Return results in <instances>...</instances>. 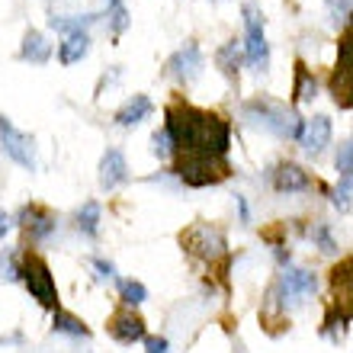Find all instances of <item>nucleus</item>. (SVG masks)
I'll list each match as a JSON object with an SVG mask.
<instances>
[{
    "label": "nucleus",
    "instance_id": "f257e3e1",
    "mask_svg": "<svg viewBox=\"0 0 353 353\" xmlns=\"http://www.w3.org/2000/svg\"><path fill=\"white\" fill-rule=\"evenodd\" d=\"M164 132L174 141V154L203 151V154L225 158L232 148V125L219 112L196 110L190 103H170L164 110Z\"/></svg>",
    "mask_w": 353,
    "mask_h": 353
},
{
    "label": "nucleus",
    "instance_id": "f03ea898",
    "mask_svg": "<svg viewBox=\"0 0 353 353\" xmlns=\"http://www.w3.org/2000/svg\"><path fill=\"white\" fill-rule=\"evenodd\" d=\"M244 119L251 122L254 129H263V132H273L276 139H292L299 141L302 132H305V119L299 112L286 110L283 103H273L267 97H257V100H248L244 103Z\"/></svg>",
    "mask_w": 353,
    "mask_h": 353
},
{
    "label": "nucleus",
    "instance_id": "7ed1b4c3",
    "mask_svg": "<svg viewBox=\"0 0 353 353\" xmlns=\"http://www.w3.org/2000/svg\"><path fill=\"white\" fill-rule=\"evenodd\" d=\"M176 176L183 180L186 186H215L222 183L225 176L232 174L228 161L225 158H215V154H203V151H183L176 154Z\"/></svg>",
    "mask_w": 353,
    "mask_h": 353
},
{
    "label": "nucleus",
    "instance_id": "20e7f679",
    "mask_svg": "<svg viewBox=\"0 0 353 353\" xmlns=\"http://www.w3.org/2000/svg\"><path fill=\"white\" fill-rule=\"evenodd\" d=\"M19 279L26 283L29 296L36 299L42 308H58V286H55V276H52V270H48L46 257L36 251L23 254V261H19Z\"/></svg>",
    "mask_w": 353,
    "mask_h": 353
},
{
    "label": "nucleus",
    "instance_id": "39448f33",
    "mask_svg": "<svg viewBox=\"0 0 353 353\" xmlns=\"http://www.w3.org/2000/svg\"><path fill=\"white\" fill-rule=\"evenodd\" d=\"M331 97L341 110H353V26L337 39V65L331 74Z\"/></svg>",
    "mask_w": 353,
    "mask_h": 353
},
{
    "label": "nucleus",
    "instance_id": "423d86ee",
    "mask_svg": "<svg viewBox=\"0 0 353 353\" xmlns=\"http://www.w3.org/2000/svg\"><path fill=\"white\" fill-rule=\"evenodd\" d=\"M244 58L254 71H267L270 68V46H267V36H263V13L257 3H244Z\"/></svg>",
    "mask_w": 353,
    "mask_h": 353
},
{
    "label": "nucleus",
    "instance_id": "0eeeda50",
    "mask_svg": "<svg viewBox=\"0 0 353 353\" xmlns=\"http://www.w3.org/2000/svg\"><path fill=\"white\" fill-rule=\"evenodd\" d=\"M180 244H183L193 257H203V261H209V263L225 257V234L205 222L190 225V228L180 234Z\"/></svg>",
    "mask_w": 353,
    "mask_h": 353
},
{
    "label": "nucleus",
    "instance_id": "6e6552de",
    "mask_svg": "<svg viewBox=\"0 0 353 353\" xmlns=\"http://www.w3.org/2000/svg\"><path fill=\"white\" fill-rule=\"evenodd\" d=\"M0 148L7 154L13 164L26 170H36V139L26 135V132H19L13 122L0 112Z\"/></svg>",
    "mask_w": 353,
    "mask_h": 353
},
{
    "label": "nucleus",
    "instance_id": "1a4fd4ad",
    "mask_svg": "<svg viewBox=\"0 0 353 353\" xmlns=\"http://www.w3.org/2000/svg\"><path fill=\"white\" fill-rule=\"evenodd\" d=\"M315 289H318V276L312 270L289 267L286 273L279 276V286H276V292H273V299H276V305L286 312V308L299 305L305 296H315Z\"/></svg>",
    "mask_w": 353,
    "mask_h": 353
},
{
    "label": "nucleus",
    "instance_id": "9d476101",
    "mask_svg": "<svg viewBox=\"0 0 353 353\" xmlns=\"http://www.w3.org/2000/svg\"><path fill=\"white\" fill-rule=\"evenodd\" d=\"M17 222H19V228H23V234L29 238V244H42L58 232V215L48 212L46 205H39V203L23 205L17 215Z\"/></svg>",
    "mask_w": 353,
    "mask_h": 353
},
{
    "label": "nucleus",
    "instance_id": "9b49d317",
    "mask_svg": "<svg viewBox=\"0 0 353 353\" xmlns=\"http://www.w3.org/2000/svg\"><path fill=\"white\" fill-rule=\"evenodd\" d=\"M203 52H199V46L196 42H186L183 48H176L174 55L168 58V77H174V81H180V84H190V81H196V77L203 74Z\"/></svg>",
    "mask_w": 353,
    "mask_h": 353
},
{
    "label": "nucleus",
    "instance_id": "f8f14e48",
    "mask_svg": "<svg viewBox=\"0 0 353 353\" xmlns=\"http://www.w3.org/2000/svg\"><path fill=\"white\" fill-rule=\"evenodd\" d=\"M106 331H110L112 341H119V344H135V341H145V318L135 312V308L122 305L116 308L106 321Z\"/></svg>",
    "mask_w": 353,
    "mask_h": 353
},
{
    "label": "nucleus",
    "instance_id": "ddd939ff",
    "mask_svg": "<svg viewBox=\"0 0 353 353\" xmlns=\"http://www.w3.org/2000/svg\"><path fill=\"white\" fill-rule=\"evenodd\" d=\"M331 292H334V308H341L353 321V257L331 270Z\"/></svg>",
    "mask_w": 353,
    "mask_h": 353
},
{
    "label": "nucleus",
    "instance_id": "4468645a",
    "mask_svg": "<svg viewBox=\"0 0 353 353\" xmlns=\"http://www.w3.org/2000/svg\"><path fill=\"white\" fill-rule=\"evenodd\" d=\"M129 180V164H125V154L119 148H106V154L100 158V186L110 193L116 186H122Z\"/></svg>",
    "mask_w": 353,
    "mask_h": 353
},
{
    "label": "nucleus",
    "instance_id": "2eb2a0df",
    "mask_svg": "<svg viewBox=\"0 0 353 353\" xmlns=\"http://www.w3.org/2000/svg\"><path fill=\"white\" fill-rule=\"evenodd\" d=\"M273 186H276V193H305L312 190V176L292 161H283L273 170Z\"/></svg>",
    "mask_w": 353,
    "mask_h": 353
},
{
    "label": "nucleus",
    "instance_id": "dca6fc26",
    "mask_svg": "<svg viewBox=\"0 0 353 353\" xmlns=\"http://www.w3.org/2000/svg\"><path fill=\"white\" fill-rule=\"evenodd\" d=\"M299 141H302L305 154L318 158V154L331 145V119H327V116H312V119H305V132H302Z\"/></svg>",
    "mask_w": 353,
    "mask_h": 353
},
{
    "label": "nucleus",
    "instance_id": "f3484780",
    "mask_svg": "<svg viewBox=\"0 0 353 353\" xmlns=\"http://www.w3.org/2000/svg\"><path fill=\"white\" fill-rule=\"evenodd\" d=\"M154 112V103L145 97V93H132L129 100L122 103L119 110H116V125H122V129H132V125H139V122H145Z\"/></svg>",
    "mask_w": 353,
    "mask_h": 353
},
{
    "label": "nucleus",
    "instance_id": "a211bd4d",
    "mask_svg": "<svg viewBox=\"0 0 353 353\" xmlns=\"http://www.w3.org/2000/svg\"><path fill=\"white\" fill-rule=\"evenodd\" d=\"M48 58H52V42H48L39 29H26L23 46H19V61H29V65H48Z\"/></svg>",
    "mask_w": 353,
    "mask_h": 353
},
{
    "label": "nucleus",
    "instance_id": "6ab92c4d",
    "mask_svg": "<svg viewBox=\"0 0 353 353\" xmlns=\"http://www.w3.org/2000/svg\"><path fill=\"white\" fill-rule=\"evenodd\" d=\"M87 52H90V32H71L58 42V61L61 65H77L84 61Z\"/></svg>",
    "mask_w": 353,
    "mask_h": 353
},
{
    "label": "nucleus",
    "instance_id": "aec40b11",
    "mask_svg": "<svg viewBox=\"0 0 353 353\" xmlns=\"http://www.w3.org/2000/svg\"><path fill=\"white\" fill-rule=\"evenodd\" d=\"M318 93V84L315 77H312V71L305 68V61H296V81H292V103H308L315 100Z\"/></svg>",
    "mask_w": 353,
    "mask_h": 353
},
{
    "label": "nucleus",
    "instance_id": "412c9836",
    "mask_svg": "<svg viewBox=\"0 0 353 353\" xmlns=\"http://www.w3.org/2000/svg\"><path fill=\"white\" fill-rule=\"evenodd\" d=\"M93 19H97V13H74V17H48V26L55 29V32H61V36H71V32H87V26H90Z\"/></svg>",
    "mask_w": 353,
    "mask_h": 353
},
{
    "label": "nucleus",
    "instance_id": "4be33fe9",
    "mask_svg": "<svg viewBox=\"0 0 353 353\" xmlns=\"http://www.w3.org/2000/svg\"><path fill=\"white\" fill-rule=\"evenodd\" d=\"M52 331H58V334H71V337H90V327H87L77 315L61 312V308H55V315H52Z\"/></svg>",
    "mask_w": 353,
    "mask_h": 353
},
{
    "label": "nucleus",
    "instance_id": "5701e85b",
    "mask_svg": "<svg viewBox=\"0 0 353 353\" xmlns=\"http://www.w3.org/2000/svg\"><path fill=\"white\" fill-rule=\"evenodd\" d=\"M74 225H77V232L87 234V238H97L100 234V203H84L81 209H77L74 215Z\"/></svg>",
    "mask_w": 353,
    "mask_h": 353
},
{
    "label": "nucleus",
    "instance_id": "b1692460",
    "mask_svg": "<svg viewBox=\"0 0 353 353\" xmlns=\"http://www.w3.org/2000/svg\"><path fill=\"white\" fill-rule=\"evenodd\" d=\"M215 65L222 68L228 77H238V65H241V52L234 42H225L219 52H215Z\"/></svg>",
    "mask_w": 353,
    "mask_h": 353
},
{
    "label": "nucleus",
    "instance_id": "393cba45",
    "mask_svg": "<svg viewBox=\"0 0 353 353\" xmlns=\"http://www.w3.org/2000/svg\"><path fill=\"white\" fill-rule=\"evenodd\" d=\"M106 19H110L112 36L125 32V26H129V10H125V3H122V0H106Z\"/></svg>",
    "mask_w": 353,
    "mask_h": 353
},
{
    "label": "nucleus",
    "instance_id": "a878e982",
    "mask_svg": "<svg viewBox=\"0 0 353 353\" xmlns=\"http://www.w3.org/2000/svg\"><path fill=\"white\" fill-rule=\"evenodd\" d=\"M119 296H122V305L135 308L148 299V289L141 286L139 279H119Z\"/></svg>",
    "mask_w": 353,
    "mask_h": 353
},
{
    "label": "nucleus",
    "instance_id": "bb28decb",
    "mask_svg": "<svg viewBox=\"0 0 353 353\" xmlns=\"http://www.w3.org/2000/svg\"><path fill=\"white\" fill-rule=\"evenodd\" d=\"M347 321L350 318L341 312V308H327V315H325V334L331 337V341H344V334H347Z\"/></svg>",
    "mask_w": 353,
    "mask_h": 353
},
{
    "label": "nucleus",
    "instance_id": "cd10ccee",
    "mask_svg": "<svg viewBox=\"0 0 353 353\" xmlns=\"http://www.w3.org/2000/svg\"><path fill=\"white\" fill-rule=\"evenodd\" d=\"M0 279L19 283V251H13V248H7L0 254Z\"/></svg>",
    "mask_w": 353,
    "mask_h": 353
},
{
    "label": "nucleus",
    "instance_id": "c85d7f7f",
    "mask_svg": "<svg viewBox=\"0 0 353 353\" xmlns=\"http://www.w3.org/2000/svg\"><path fill=\"white\" fill-rule=\"evenodd\" d=\"M331 203L337 205V212H347L353 205V176H344L341 183H337V190L331 193Z\"/></svg>",
    "mask_w": 353,
    "mask_h": 353
},
{
    "label": "nucleus",
    "instance_id": "c756f323",
    "mask_svg": "<svg viewBox=\"0 0 353 353\" xmlns=\"http://www.w3.org/2000/svg\"><path fill=\"white\" fill-rule=\"evenodd\" d=\"M334 168L341 170V176H353V139H347L344 145H337Z\"/></svg>",
    "mask_w": 353,
    "mask_h": 353
},
{
    "label": "nucleus",
    "instance_id": "7c9ffc66",
    "mask_svg": "<svg viewBox=\"0 0 353 353\" xmlns=\"http://www.w3.org/2000/svg\"><path fill=\"white\" fill-rule=\"evenodd\" d=\"M312 241L318 244V251H321V254H334L337 251L334 238H331V228H327L325 222H318L315 228H312Z\"/></svg>",
    "mask_w": 353,
    "mask_h": 353
},
{
    "label": "nucleus",
    "instance_id": "2f4dec72",
    "mask_svg": "<svg viewBox=\"0 0 353 353\" xmlns=\"http://www.w3.org/2000/svg\"><path fill=\"white\" fill-rule=\"evenodd\" d=\"M151 151H154V154H158L161 161H168L170 154H174V141L168 139V132H164V129L151 135Z\"/></svg>",
    "mask_w": 353,
    "mask_h": 353
},
{
    "label": "nucleus",
    "instance_id": "473e14b6",
    "mask_svg": "<svg viewBox=\"0 0 353 353\" xmlns=\"http://www.w3.org/2000/svg\"><path fill=\"white\" fill-rule=\"evenodd\" d=\"M327 13H331V23H344V19L353 17V0H331V7H327Z\"/></svg>",
    "mask_w": 353,
    "mask_h": 353
},
{
    "label": "nucleus",
    "instance_id": "72a5a7b5",
    "mask_svg": "<svg viewBox=\"0 0 353 353\" xmlns=\"http://www.w3.org/2000/svg\"><path fill=\"white\" fill-rule=\"evenodd\" d=\"M90 267L97 270V276H100V279H112V276H116V267H112L110 261H103V257H93Z\"/></svg>",
    "mask_w": 353,
    "mask_h": 353
},
{
    "label": "nucleus",
    "instance_id": "f704fd0d",
    "mask_svg": "<svg viewBox=\"0 0 353 353\" xmlns=\"http://www.w3.org/2000/svg\"><path fill=\"white\" fill-rule=\"evenodd\" d=\"M168 337H145V353H168Z\"/></svg>",
    "mask_w": 353,
    "mask_h": 353
},
{
    "label": "nucleus",
    "instance_id": "c9c22d12",
    "mask_svg": "<svg viewBox=\"0 0 353 353\" xmlns=\"http://www.w3.org/2000/svg\"><path fill=\"white\" fill-rule=\"evenodd\" d=\"M7 232H10V215L3 212V209H0V241L7 238Z\"/></svg>",
    "mask_w": 353,
    "mask_h": 353
},
{
    "label": "nucleus",
    "instance_id": "e433bc0d",
    "mask_svg": "<svg viewBox=\"0 0 353 353\" xmlns=\"http://www.w3.org/2000/svg\"><path fill=\"white\" fill-rule=\"evenodd\" d=\"M234 203H238V212H241V222L248 225V222H251V215H248V203H244L241 196H234Z\"/></svg>",
    "mask_w": 353,
    "mask_h": 353
},
{
    "label": "nucleus",
    "instance_id": "4c0bfd02",
    "mask_svg": "<svg viewBox=\"0 0 353 353\" xmlns=\"http://www.w3.org/2000/svg\"><path fill=\"white\" fill-rule=\"evenodd\" d=\"M0 344H3V341H0Z\"/></svg>",
    "mask_w": 353,
    "mask_h": 353
}]
</instances>
